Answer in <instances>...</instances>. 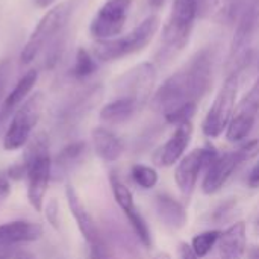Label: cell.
Returning <instances> with one entry per match:
<instances>
[{
	"label": "cell",
	"instance_id": "ffe728a7",
	"mask_svg": "<svg viewBox=\"0 0 259 259\" xmlns=\"http://www.w3.org/2000/svg\"><path fill=\"white\" fill-rule=\"evenodd\" d=\"M36 80H38V71L36 70H29L26 74H23V77H20V80L15 83L12 91L3 100L2 111H0L2 118L11 115L23 103V100L27 97V94L33 90Z\"/></svg>",
	"mask_w": 259,
	"mask_h": 259
},
{
	"label": "cell",
	"instance_id": "603a6c76",
	"mask_svg": "<svg viewBox=\"0 0 259 259\" xmlns=\"http://www.w3.org/2000/svg\"><path fill=\"white\" fill-rule=\"evenodd\" d=\"M87 153V144L83 141H74L70 143L68 146H65L56 156V168L58 171H68L70 168H73L76 164H79L82 161V158Z\"/></svg>",
	"mask_w": 259,
	"mask_h": 259
},
{
	"label": "cell",
	"instance_id": "836d02e7",
	"mask_svg": "<svg viewBox=\"0 0 259 259\" xmlns=\"http://www.w3.org/2000/svg\"><path fill=\"white\" fill-rule=\"evenodd\" d=\"M6 67H8V64H6V62H3V64L0 65V94H2V90H3V83H5Z\"/></svg>",
	"mask_w": 259,
	"mask_h": 259
},
{
	"label": "cell",
	"instance_id": "ac0fdd59",
	"mask_svg": "<svg viewBox=\"0 0 259 259\" xmlns=\"http://www.w3.org/2000/svg\"><path fill=\"white\" fill-rule=\"evenodd\" d=\"M91 140H93L94 152L100 159L106 162L117 161L124 152L123 141L106 127H96L91 132Z\"/></svg>",
	"mask_w": 259,
	"mask_h": 259
},
{
	"label": "cell",
	"instance_id": "4dcf8cb0",
	"mask_svg": "<svg viewBox=\"0 0 259 259\" xmlns=\"http://www.w3.org/2000/svg\"><path fill=\"white\" fill-rule=\"evenodd\" d=\"M179 259H199L197 255L194 253V250L191 249V246H188L187 243H181L179 244Z\"/></svg>",
	"mask_w": 259,
	"mask_h": 259
},
{
	"label": "cell",
	"instance_id": "30bf717a",
	"mask_svg": "<svg viewBox=\"0 0 259 259\" xmlns=\"http://www.w3.org/2000/svg\"><path fill=\"white\" fill-rule=\"evenodd\" d=\"M259 114V77L250 91L235 108L231 123L226 129V138L232 143H238L252 132Z\"/></svg>",
	"mask_w": 259,
	"mask_h": 259
},
{
	"label": "cell",
	"instance_id": "2e32d148",
	"mask_svg": "<svg viewBox=\"0 0 259 259\" xmlns=\"http://www.w3.org/2000/svg\"><path fill=\"white\" fill-rule=\"evenodd\" d=\"M65 197H67L68 208H70V211H71V214H73V217H74V220H76V223H77V228H79L82 237L85 238V241H87L88 244L94 243V241L102 235V232L99 231V228H97L94 219H93L91 214L87 211L85 205L82 203V200H80L77 191L74 190V187H73L71 184H68V185L65 187Z\"/></svg>",
	"mask_w": 259,
	"mask_h": 259
},
{
	"label": "cell",
	"instance_id": "4316f807",
	"mask_svg": "<svg viewBox=\"0 0 259 259\" xmlns=\"http://www.w3.org/2000/svg\"><path fill=\"white\" fill-rule=\"evenodd\" d=\"M90 249V259H115L112 247L106 241L103 235H100L94 243L88 244Z\"/></svg>",
	"mask_w": 259,
	"mask_h": 259
},
{
	"label": "cell",
	"instance_id": "4fadbf2b",
	"mask_svg": "<svg viewBox=\"0 0 259 259\" xmlns=\"http://www.w3.org/2000/svg\"><path fill=\"white\" fill-rule=\"evenodd\" d=\"M244 165L238 152H228L225 155H219V158L212 162V165L205 171V179L202 184V190L205 194H214L223 188V185L229 181V178Z\"/></svg>",
	"mask_w": 259,
	"mask_h": 259
},
{
	"label": "cell",
	"instance_id": "e0dca14e",
	"mask_svg": "<svg viewBox=\"0 0 259 259\" xmlns=\"http://www.w3.org/2000/svg\"><path fill=\"white\" fill-rule=\"evenodd\" d=\"M246 225L243 222L234 223L219 240V259H243L246 253Z\"/></svg>",
	"mask_w": 259,
	"mask_h": 259
},
{
	"label": "cell",
	"instance_id": "74e56055",
	"mask_svg": "<svg viewBox=\"0 0 259 259\" xmlns=\"http://www.w3.org/2000/svg\"><path fill=\"white\" fill-rule=\"evenodd\" d=\"M258 68H259V62H258Z\"/></svg>",
	"mask_w": 259,
	"mask_h": 259
},
{
	"label": "cell",
	"instance_id": "6da1fadb",
	"mask_svg": "<svg viewBox=\"0 0 259 259\" xmlns=\"http://www.w3.org/2000/svg\"><path fill=\"white\" fill-rule=\"evenodd\" d=\"M211 82L212 55L203 49L164 80L153 96L152 106L164 117L185 106H197V102L211 88Z\"/></svg>",
	"mask_w": 259,
	"mask_h": 259
},
{
	"label": "cell",
	"instance_id": "7c38bea8",
	"mask_svg": "<svg viewBox=\"0 0 259 259\" xmlns=\"http://www.w3.org/2000/svg\"><path fill=\"white\" fill-rule=\"evenodd\" d=\"M111 188H112L117 205L121 208V211L127 217L129 225L132 226L134 234L137 235V238L140 240V243L144 247H150L152 246V237H150L149 226H147L146 220L143 219V215L140 214V211L137 209L131 190L114 173L111 175Z\"/></svg>",
	"mask_w": 259,
	"mask_h": 259
},
{
	"label": "cell",
	"instance_id": "52a82bcc",
	"mask_svg": "<svg viewBox=\"0 0 259 259\" xmlns=\"http://www.w3.org/2000/svg\"><path fill=\"white\" fill-rule=\"evenodd\" d=\"M44 108V94L35 93L24 100L15 111L11 124L3 138V147L6 150H18L27 144L33 127L38 124Z\"/></svg>",
	"mask_w": 259,
	"mask_h": 259
},
{
	"label": "cell",
	"instance_id": "8992f818",
	"mask_svg": "<svg viewBox=\"0 0 259 259\" xmlns=\"http://www.w3.org/2000/svg\"><path fill=\"white\" fill-rule=\"evenodd\" d=\"M240 88V71L234 70L222 85L215 96L211 109L203 120V134L209 138H215L228 129L231 118L235 112V102Z\"/></svg>",
	"mask_w": 259,
	"mask_h": 259
},
{
	"label": "cell",
	"instance_id": "1f68e13d",
	"mask_svg": "<svg viewBox=\"0 0 259 259\" xmlns=\"http://www.w3.org/2000/svg\"><path fill=\"white\" fill-rule=\"evenodd\" d=\"M247 184L250 188H259V161L255 164V167L250 170L249 178H247Z\"/></svg>",
	"mask_w": 259,
	"mask_h": 259
},
{
	"label": "cell",
	"instance_id": "d4e9b609",
	"mask_svg": "<svg viewBox=\"0 0 259 259\" xmlns=\"http://www.w3.org/2000/svg\"><path fill=\"white\" fill-rule=\"evenodd\" d=\"M220 235H222L220 231H206V232H202V234L196 235L193 238L191 249L194 250L197 258H205L212 250V247L219 243Z\"/></svg>",
	"mask_w": 259,
	"mask_h": 259
},
{
	"label": "cell",
	"instance_id": "83f0119b",
	"mask_svg": "<svg viewBox=\"0 0 259 259\" xmlns=\"http://www.w3.org/2000/svg\"><path fill=\"white\" fill-rule=\"evenodd\" d=\"M235 206H237V200H235V199H229V200L223 202L222 205H219V206L209 214L208 222H209V223H214V225H219V223L226 222V220L231 217V214L234 212Z\"/></svg>",
	"mask_w": 259,
	"mask_h": 259
},
{
	"label": "cell",
	"instance_id": "ba28073f",
	"mask_svg": "<svg viewBox=\"0 0 259 259\" xmlns=\"http://www.w3.org/2000/svg\"><path fill=\"white\" fill-rule=\"evenodd\" d=\"M132 0H106L90 23V33L96 41L117 38L127 21Z\"/></svg>",
	"mask_w": 259,
	"mask_h": 259
},
{
	"label": "cell",
	"instance_id": "5bb4252c",
	"mask_svg": "<svg viewBox=\"0 0 259 259\" xmlns=\"http://www.w3.org/2000/svg\"><path fill=\"white\" fill-rule=\"evenodd\" d=\"M191 135H193L191 121L176 126V131L168 138V141L159 150H156V153L153 156L155 164L159 167H170L175 162H178L181 159V156L184 155V152L187 150V147L191 141Z\"/></svg>",
	"mask_w": 259,
	"mask_h": 259
},
{
	"label": "cell",
	"instance_id": "f1b7e54d",
	"mask_svg": "<svg viewBox=\"0 0 259 259\" xmlns=\"http://www.w3.org/2000/svg\"><path fill=\"white\" fill-rule=\"evenodd\" d=\"M46 219H47V222H49L55 229H58L59 212H58V203H56L55 199H52V200L47 203V208H46Z\"/></svg>",
	"mask_w": 259,
	"mask_h": 259
},
{
	"label": "cell",
	"instance_id": "9c48e42d",
	"mask_svg": "<svg viewBox=\"0 0 259 259\" xmlns=\"http://www.w3.org/2000/svg\"><path fill=\"white\" fill-rule=\"evenodd\" d=\"M217 158L219 152L214 146L208 144L202 149L190 152L185 158L181 159L175 171V181L185 197H190L193 194L200 173L206 171Z\"/></svg>",
	"mask_w": 259,
	"mask_h": 259
},
{
	"label": "cell",
	"instance_id": "d6a6232c",
	"mask_svg": "<svg viewBox=\"0 0 259 259\" xmlns=\"http://www.w3.org/2000/svg\"><path fill=\"white\" fill-rule=\"evenodd\" d=\"M9 259H35V258H33L30 253L24 252V250H15V252H12V253H11Z\"/></svg>",
	"mask_w": 259,
	"mask_h": 259
},
{
	"label": "cell",
	"instance_id": "8fae6325",
	"mask_svg": "<svg viewBox=\"0 0 259 259\" xmlns=\"http://www.w3.org/2000/svg\"><path fill=\"white\" fill-rule=\"evenodd\" d=\"M156 80V68L150 62H143L129 70L118 82L121 96L134 99L140 108L149 100Z\"/></svg>",
	"mask_w": 259,
	"mask_h": 259
},
{
	"label": "cell",
	"instance_id": "e575fe53",
	"mask_svg": "<svg viewBox=\"0 0 259 259\" xmlns=\"http://www.w3.org/2000/svg\"><path fill=\"white\" fill-rule=\"evenodd\" d=\"M53 2H55V0H35V5H36L38 8H47V6H50Z\"/></svg>",
	"mask_w": 259,
	"mask_h": 259
},
{
	"label": "cell",
	"instance_id": "44dd1931",
	"mask_svg": "<svg viewBox=\"0 0 259 259\" xmlns=\"http://www.w3.org/2000/svg\"><path fill=\"white\" fill-rule=\"evenodd\" d=\"M140 109V105L126 96H120L118 99L109 102L105 105L100 111V120L108 124H120L127 121L137 111Z\"/></svg>",
	"mask_w": 259,
	"mask_h": 259
},
{
	"label": "cell",
	"instance_id": "5b68a950",
	"mask_svg": "<svg viewBox=\"0 0 259 259\" xmlns=\"http://www.w3.org/2000/svg\"><path fill=\"white\" fill-rule=\"evenodd\" d=\"M199 14V0H175L162 30L161 55L170 59L188 42Z\"/></svg>",
	"mask_w": 259,
	"mask_h": 259
},
{
	"label": "cell",
	"instance_id": "3957f363",
	"mask_svg": "<svg viewBox=\"0 0 259 259\" xmlns=\"http://www.w3.org/2000/svg\"><path fill=\"white\" fill-rule=\"evenodd\" d=\"M23 165L27 178V200L35 211L42 209L44 196L53 173V162L49 155V140L46 134L32 137L24 152Z\"/></svg>",
	"mask_w": 259,
	"mask_h": 259
},
{
	"label": "cell",
	"instance_id": "d590c367",
	"mask_svg": "<svg viewBox=\"0 0 259 259\" xmlns=\"http://www.w3.org/2000/svg\"><path fill=\"white\" fill-rule=\"evenodd\" d=\"M152 259H171V256L168 253H165V252H161V253L155 255Z\"/></svg>",
	"mask_w": 259,
	"mask_h": 259
},
{
	"label": "cell",
	"instance_id": "484cf974",
	"mask_svg": "<svg viewBox=\"0 0 259 259\" xmlns=\"http://www.w3.org/2000/svg\"><path fill=\"white\" fill-rule=\"evenodd\" d=\"M131 176L134 182L144 190H150L158 184V173L146 165H134L131 170Z\"/></svg>",
	"mask_w": 259,
	"mask_h": 259
},
{
	"label": "cell",
	"instance_id": "f546056e",
	"mask_svg": "<svg viewBox=\"0 0 259 259\" xmlns=\"http://www.w3.org/2000/svg\"><path fill=\"white\" fill-rule=\"evenodd\" d=\"M11 193V182H9V176L5 171H0V203L9 196Z\"/></svg>",
	"mask_w": 259,
	"mask_h": 259
},
{
	"label": "cell",
	"instance_id": "277c9868",
	"mask_svg": "<svg viewBox=\"0 0 259 259\" xmlns=\"http://www.w3.org/2000/svg\"><path fill=\"white\" fill-rule=\"evenodd\" d=\"M158 27H159V18L156 15H149L135 29H132L129 33L123 36H117L105 41H96L93 47V55L99 61L111 62V61H118L132 53H137L152 41Z\"/></svg>",
	"mask_w": 259,
	"mask_h": 259
},
{
	"label": "cell",
	"instance_id": "9a60e30c",
	"mask_svg": "<svg viewBox=\"0 0 259 259\" xmlns=\"http://www.w3.org/2000/svg\"><path fill=\"white\" fill-rule=\"evenodd\" d=\"M42 228L32 222H11L0 225V249H9L21 243H32L41 238Z\"/></svg>",
	"mask_w": 259,
	"mask_h": 259
},
{
	"label": "cell",
	"instance_id": "cb8c5ba5",
	"mask_svg": "<svg viewBox=\"0 0 259 259\" xmlns=\"http://www.w3.org/2000/svg\"><path fill=\"white\" fill-rule=\"evenodd\" d=\"M96 70H97V64L94 61V56L88 50H85L83 47L77 49L74 64H73V68H71L73 77L82 80V79L90 77Z\"/></svg>",
	"mask_w": 259,
	"mask_h": 259
},
{
	"label": "cell",
	"instance_id": "7402d4cb",
	"mask_svg": "<svg viewBox=\"0 0 259 259\" xmlns=\"http://www.w3.org/2000/svg\"><path fill=\"white\" fill-rule=\"evenodd\" d=\"M240 9V0H199V11H203L217 23L231 21Z\"/></svg>",
	"mask_w": 259,
	"mask_h": 259
},
{
	"label": "cell",
	"instance_id": "7a4b0ae2",
	"mask_svg": "<svg viewBox=\"0 0 259 259\" xmlns=\"http://www.w3.org/2000/svg\"><path fill=\"white\" fill-rule=\"evenodd\" d=\"M79 0H64L58 5H55L52 9H49L42 18L38 21L36 27L30 33L29 39L26 41L20 61L21 64L27 65L35 61V58L44 50L49 49L53 44L62 42V36L65 32V27L68 26L70 18L74 14V9L77 6Z\"/></svg>",
	"mask_w": 259,
	"mask_h": 259
},
{
	"label": "cell",
	"instance_id": "d6986e66",
	"mask_svg": "<svg viewBox=\"0 0 259 259\" xmlns=\"http://www.w3.org/2000/svg\"><path fill=\"white\" fill-rule=\"evenodd\" d=\"M155 208L158 217L170 229H182L187 223V212L184 206L168 194H158L155 197Z\"/></svg>",
	"mask_w": 259,
	"mask_h": 259
},
{
	"label": "cell",
	"instance_id": "8d00e7d4",
	"mask_svg": "<svg viewBox=\"0 0 259 259\" xmlns=\"http://www.w3.org/2000/svg\"><path fill=\"white\" fill-rule=\"evenodd\" d=\"M250 258L259 259V247H253V249L250 250Z\"/></svg>",
	"mask_w": 259,
	"mask_h": 259
}]
</instances>
